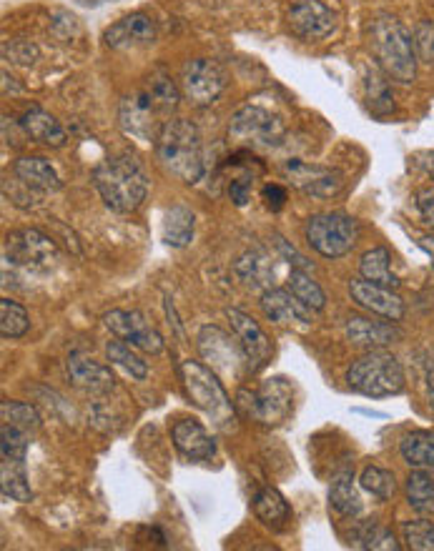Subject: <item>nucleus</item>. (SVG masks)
<instances>
[{"label":"nucleus","mask_w":434,"mask_h":551,"mask_svg":"<svg viewBox=\"0 0 434 551\" xmlns=\"http://www.w3.org/2000/svg\"><path fill=\"white\" fill-rule=\"evenodd\" d=\"M93 183L103 203L116 213H133L149 193V176L131 153H118L98 163L93 171Z\"/></svg>","instance_id":"1"},{"label":"nucleus","mask_w":434,"mask_h":551,"mask_svg":"<svg viewBox=\"0 0 434 551\" xmlns=\"http://www.w3.org/2000/svg\"><path fill=\"white\" fill-rule=\"evenodd\" d=\"M156 161L166 173L184 183H199L204 176V146L196 126L186 118H171L154 141Z\"/></svg>","instance_id":"2"},{"label":"nucleus","mask_w":434,"mask_h":551,"mask_svg":"<svg viewBox=\"0 0 434 551\" xmlns=\"http://www.w3.org/2000/svg\"><path fill=\"white\" fill-rule=\"evenodd\" d=\"M369 48L384 76L399 83L417 78V51L414 38L394 16H377L369 23Z\"/></svg>","instance_id":"3"},{"label":"nucleus","mask_w":434,"mask_h":551,"mask_svg":"<svg viewBox=\"0 0 434 551\" xmlns=\"http://www.w3.org/2000/svg\"><path fill=\"white\" fill-rule=\"evenodd\" d=\"M347 384L349 389L369 399H384V396L402 394L407 379L397 356L384 349H374L349 366Z\"/></svg>","instance_id":"4"},{"label":"nucleus","mask_w":434,"mask_h":551,"mask_svg":"<svg viewBox=\"0 0 434 551\" xmlns=\"http://www.w3.org/2000/svg\"><path fill=\"white\" fill-rule=\"evenodd\" d=\"M181 381H184L186 396L196 409L209 414L219 429L234 421V409H231V399L226 396L224 386H221L219 376L201 361H184L181 364Z\"/></svg>","instance_id":"5"},{"label":"nucleus","mask_w":434,"mask_h":551,"mask_svg":"<svg viewBox=\"0 0 434 551\" xmlns=\"http://www.w3.org/2000/svg\"><path fill=\"white\" fill-rule=\"evenodd\" d=\"M196 346H199V354L206 366L221 379L239 381L246 371H251L241 341L236 339V334H226L219 326H201Z\"/></svg>","instance_id":"6"},{"label":"nucleus","mask_w":434,"mask_h":551,"mask_svg":"<svg viewBox=\"0 0 434 551\" xmlns=\"http://www.w3.org/2000/svg\"><path fill=\"white\" fill-rule=\"evenodd\" d=\"M307 243L324 258H342L357 246L359 223L347 213H317L304 228Z\"/></svg>","instance_id":"7"},{"label":"nucleus","mask_w":434,"mask_h":551,"mask_svg":"<svg viewBox=\"0 0 434 551\" xmlns=\"http://www.w3.org/2000/svg\"><path fill=\"white\" fill-rule=\"evenodd\" d=\"M292 401V386L284 379H269L256 391L241 389L236 394V409L246 419H254L264 426H279L292 414Z\"/></svg>","instance_id":"8"},{"label":"nucleus","mask_w":434,"mask_h":551,"mask_svg":"<svg viewBox=\"0 0 434 551\" xmlns=\"http://www.w3.org/2000/svg\"><path fill=\"white\" fill-rule=\"evenodd\" d=\"M284 123L279 116L261 106H244L231 116L229 138L239 146L271 148L284 141Z\"/></svg>","instance_id":"9"},{"label":"nucleus","mask_w":434,"mask_h":551,"mask_svg":"<svg viewBox=\"0 0 434 551\" xmlns=\"http://www.w3.org/2000/svg\"><path fill=\"white\" fill-rule=\"evenodd\" d=\"M3 253H6V261L28 268V271H51L58 263L56 241L38 228H21V231L8 233Z\"/></svg>","instance_id":"10"},{"label":"nucleus","mask_w":434,"mask_h":551,"mask_svg":"<svg viewBox=\"0 0 434 551\" xmlns=\"http://www.w3.org/2000/svg\"><path fill=\"white\" fill-rule=\"evenodd\" d=\"M181 93L191 106H211L226 88V73L209 58H191L181 68Z\"/></svg>","instance_id":"11"},{"label":"nucleus","mask_w":434,"mask_h":551,"mask_svg":"<svg viewBox=\"0 0 434 551\" xmlns=\"http://www.w3.org/2000/svg\"><path fill=\"white\" fill-rule=\"evenodd\" d=\"M103 324L116 339L126 341L133 349L143 351V354H161L164 351V336L146 321L141 311H108L103 316Z\"/></svg>","instance_id":"12"},{"label":"nucleus","mask_w":434,"mask_h":551,"mask_svg":"<svg viewBox=\"0 0 434 551\" xmlns=\"http://www.w3.org/2000/svg\"><path fill=\"white\" fill-rule=\"evenodd\" d=\"M284 176L302 193L314 198H332L344 188V173L332 166H319L292 158L284 163Z\"/></svg>","instance_id":"13"},{"label":"nucleus","mask_w":434,"mask_h":551,"mask_svg":"<svg viewBox=\"0 0 434 551\" xmlns=\"http://www.w3.org/2000/svg\"><path fill=\"white\" fill-rule=\"evenodd\" d=\"M349 296H352L354 304L359 309L369 311L374 316H382L384 321H399L404 319L407 314V306H404L402 296L397 294L394 289H387V286L372 284L367 279H352L349 281Z\"/></svg>","instance_id":"14"},{"label":"nucleus","mask_w":434,"mask_h":551,"mask_svg":"<svg viewBox=\"0 0 434 551\" xmlns=\"http://www.w3.org/2000/svg\"><path fill=\"white\" fill-rule=\"evenodd\" d=\"M161 116L154 108V103L146 98V93L136 91L133 96H126L118 108V121L126 136L138 138V141H156L164 121H159Z\"/></svg>","instance_id":"15"},{"label":"nucleus","mask_w":434,"mask_h":551,"mask_svg":"<svg viewBox=\"0 0 434 551\" xmlns=\"http://www.w3.org/2000/svg\"><path fill=\"white\" fill-rule=\"evenodd\" d=\"M286 21L294 36L302 41H322L337 28V13L324 6L322 0H299L297 6H292Z\"/></svg>","instance_id":"16"},{"label":"nucleus","mask_w":434,"mask_h":551,"mask_svg":"<svg viewBox=\"0 0 434 551\" xmlns=\"http://www.w3.org/2000/svg\"><path fill=\"white\" fill-rule=\"evenodd\" d=\"M261 311H264L266 319L279 326H299V329H309L312 326V309H307L292 291H264L261 294Z\"/></svg>","instance_id":"17"},{"label":"nucleus","mask_w":434,"mask_h":551,"mask_svg":"<svg viewBox=\"0 0 434 551\" xmlns=\"http://www.w3.org/2000/svg\"><path fill=\"white\" fill-rule=\"evenodd\" d=\"M103 41H106L108 48H116V51L151 46L156 41V23L146 13H131V16L113 23L103 36Z\"/></svg>","instance_id":"18"},{"label":"nucleus","mask_w":434,"mask_h":551,"mask_svg":"<svg viewBox=\"0 0 434 551\" xmlns=\"http://www.w3.org/2000/svg\"><path fill=\"white\" fill-rule=\"evenodd\" d=\"M226 319L231 321V329H234L236 339L241 341L246 351V359H249V369L259 371L264 369L266 361L271 356V344L266 339V334L261 331V326L251 319L249 314L239 309H229L226 311Z\"/></svg>","instance_id":"19"},{"label":"nucleus","mask_w":434,"mask_h":551,"mask_svg":"<svg viewBox=\"0 0 434 551\" xmlns=\"http://www.w3.org/2000/svg\"><path fill=\"white\" fill-rule=\"evenodd\" d=\"M344 334H347L349 344L367 351L384 349V346L402 339V331L397 329L394 321H387V324H384V321H372V319H364V316H352V319H347Z\"/></svg>","instance_id":"20"},{"label":"nucleus","mask_w":434,"mask_h":551,"mask_svg":"<svg viewBox=\"0 0 434 551\" xmlns=\"http://www.w3.org/2000/svg\"><path fill=\"white\" fill-rule=\"evenodd\" d=\"M68 379L78 386V389L88 391V394H108L116 386L111 369L108 366L96 364L93 359H88L86 354H71L66 361Z\"/></svg>","instance_id":"21"},{"label":"nucleus","mask_w":434,"mask_h":551,"mask_svg":"<svg viewBox=\"0 0 434 551\" xmlns=\"http://www.w3.org/2000/svg\"><path fill=\"white\" fill-rule=\"evenodd\" d=\"M171 439H174L176 449L191 461H209L216 454L214 439L196 419L176 421L174 429H171Z\"/></svg>","instance_id":"22"},{"label":"nucleus","mask_w":434,"mask_h":551,"mask_svg":"<svg viewBox=\"0 0 434 551\" xmlns=\"http://www.w3.org/2000/svg\"><path fill=\"white\" fill-rule=\"evenodd\" d=\"M18 126H21V131L26 133L31 141L43 143V146L61 148L63 143H66V131H63L61 123H58L51 113H46L38 106L28 108L21 116V121H18Z\"/></svg>","instance_id":"23"},{"label":"nucleus","mask_w":434,"mask_h":551,"mask_svg":"<svg viewBox=\"0 0 434 551\" xmlns=\"http://www.w3.org/2000/svg\"><path fill=\"white\" fill-rule=\"evenodd\" d=\"M13 173L21 178L26 186H31L38 193H51L61 188V178H58L56 168L41 156H23L13 163Z\"/></svg>","instance_id":"24"},{"label":"nucleus","mask_w":434,"mask_h":551,"mask_svg":"<svg viewBox=\"0 0 434 551\" xmlns=\"http://www.w3.org/2000/svg\"><path fill=\"white\" fill-rule=\"evenodd\" d=\"M236 276L241 279V284L249 286V289H261L269 291L271 281H274V266H271V258L264 251H249L234 263Z\"/></svg>","instance_id":"25"},{"label":"nucleus","mask_w":434,"mask_h":551,"mask_svg":"<svg viewBox=\"0 0 434 551\" xmlns=\"http://www.w3.org/2000/svg\"><path fill=\"white\" fill-rule=\"evenodd\" d=\"M141 91L146 93V98H149L151 103H154L156 111L161 113V116H171V113L179 108L181 101V86H176L174 81H171V76H166L164 71H154L146 81H143Z\"/></svg>","instance_id":"26"},{"label":"nucleus","mask_w":434,"mask_h":551,"mask_svg":"<svg viewBox=\"0 0 434 551\" xmlns=\"http://www.w3.org/2000/svg\"><path fill=\"white\" fill-rule=\"evenodd\" d=\"M399 454L412 469H432L434 466V431L414 429L404 434Z\"/></svg>","instance_id":"27"},{"label":"nucleus","mask_w":434,"mask_h":551,"mask_svg":"<svg viewBox=\"0 0 434 551\" xmlns=\"http://www.w3.org/2000/svg\"><path fill=\"white\" fill-rule=\"evenodd\" d=\"M0 491L11 501H21L28 504L33 499V489L28 484L26 461L18 459H3L0 461Z\"/></svg>","instance_id":"28"},{"label":"nucleus","mask_w":434,"mask_h":551,"mask_svg":"<svg viewBox=\"0 0 434 551\" xmlns=\"http://www.w3.org/2000/svg\"><path fill=\"white\" fill-rule=\"evenodd\" d=\"M359 273H362V279L387 286V289H397L399 286V279L392 273V253L384 246L369 248L364 253L362 261H359Z\"/></svg>","instance_id":"29"},{"label":"nucleus","mask_w":434,"mask_h":551,"mask_svg":"<svg viewBox=\"0 0 434 551\" xmlns=\"http://www.w3.org/2000/svg\"><path fill=\"white\" fill-rule=\"evenodd\" d=\"M194 226V211L186 206H174L166 211L164 223H161V236H164V243H169V246L184 248L194 238Z\"/></svg>","instance_id":"30"},{"label":"nucleus","mask_w":434,"mask_h":551,"mask_svg":"<svg viewBox=\"0 0 434 551\" xmlns=\"http://www.w3.org/2000/svg\"><path fill=\"white\" fill-rule=\"evenodd\" d=\"M329 501H332L334 511L347 519L362 514V496H359L357 484H354L352 471H342V474L334 476L332 486H329Z\"/></svg>","instance_id":"31"},{"label":"nucleus","mask_w":434,"mask_h":551,"mask_svg":"<svg viewBox=\"0 0 434 551\" xmlns=\"http://www.w3.org/2000/svg\"><path fill=\"white\" fill-rule=\"evenodd\" d=\"M404 491H407L409 509L417 511L419 516L434 514V476L429 474V469H412Z\"/></svg>","instance_id":"32"},{"label":"nucleus","mask_w":434,"mask_h":551,"mask_svg":"<svg viewBox=\"0 0 434 551\" xmlns=\"http://www.w3.org/2000/svg\"><path fill=\"white\" fill-rule=\"evenodd\" d=\"M254 514L271 529H281L289 521V516H292V509H289V504H286V499L279 491L266 486V489H261L254 496Z\"/></svg>","instance_id":"33"},{"label":"nucleus","mask_w":434,"mask_h":551,"mask_svg":"<svg viewBox=\"0 0 434 551\" xmlns=\"http://www.w3.org/2000/svg\"><path fill=\"white\" fill-rule=\"evenodd\" d=\"M289 291L312 311H322L327 306V296H324L322 286L307 271H302V268H292L289 271Z\"/></svg>","instance_id":"34"},{"label":"nucleus","mask_w":434,"mask_h":551,"mask_svg":"<svg viewBox=\"0 0 434 551\" xmlns=\"http://www.w3.org/2000/svg\"><path fill=\"white\" fill-rule=\"evenodd\" d=\"M106 356H108V361H111V364L121 366V369L126 371V374L131 376V379L143 381V379H146V376H149V366H146V361L138 359V356L133 354L131 346H128L126 341H121V339L108 341V344H106Z\"/></svg>","instance_id":"35"},{"label":"nucleus","mask_w":434,"mask_h":551,"mask_svg":"<svg viewBox=\"0 0 434 551\" xmlns=\"http://www.w3.org/2000/svg\"><path fill=\"white\" fill-rule=\"evenodd\" d=\"M354 546H359V549H382V551H399L402 546H399L397 536L392 534V531L387 529V526L382 524H374V521H369V524L359 526V531L354 534Z\"/></svg>","instance_id":"36"},{"label":"nucleus","mask_w":434,"mask_h":551,"mask_svg":"<svg viewBox=\"0 0 434 551\" xmlns=\"http://www.w3.org/2000/svg\"><path fill=\"white\" fill-rule=\"evenodd\" d=\"M0 416H3V424L16 426V429L26 431V434L41 429V416H38L36 406L23 404V401H3L0 404Z\"/></svg>","instance_id":"37"},{"label":"nucleus","mask_w":434,"mask_h":551,"mask_svg":"<svg viewBox=\"0 0 434 551\" xmlns=\"http://www.w3.org/2000/svg\"><path fill=\"white\" fill-rule=\"evenodd\" d=\"M31 326L28 311L11 299L0 301V334L3 339H21Z\"/></svg>","instance_id":"38"},{"label":"nucleus","mask_w":434,"mask_h":551,"mask_svg":"<svg viewBox=\"0 0 434 551\" xmlns=\"http://www.w3.org/2000/svg\"><path fill=\"white\" fill-rule=\"evenodd\" d=\"M359 484L377 499H392L394 491H397V481H394L392 471L379 469V466H367L359 476Z\"/></svg>","instance_id":"39"},{"label":"nucleus","mask_w":434,"mask_h":551,"mask_svg":"<svg viewBox=\"0 0 434 551\" xmlns=\"http://www.w3.org/2000/svg\"><path fill=\"white\" fill-rule=\"evenodd\" d=\"M28 444H31V434L16 429V426H0V456H3V459L26 461Z\"/></svg>","instance_id":"40"},{"label":"nucleus","mask_w":434,"mask_h":551,"mask_svg":"<svg viewBox=\"0 0 434 551\" xmlns=\"http://www.w3.org/2000/svg\"><path fill=\"white\" fill-rule=\"evenodd\" d=\"M364 88H367L369 108H372L377 116L392 111L394 108L392 93H389V86H387V81H384V76H379L377 71H369L367 76H364Z\"/></svg>","instance_id":"41"},{"label":"nucleus","mask_w":434,"mask_h":551,"mask_svg":"<svg viewBox=\"0 0 434 551\" xmlns=\"http://www.w3.org/2000/svg\"><path fill=\"white\" fill-rule=\"evenodd\" d=\"M402 536L409 549L414 551H434V524L432 521H404Z\"/></svg>","instance_id":"42"},{"label":"nucleus","mask_w":434,"mask_h":551,"mask_svg":"<svg viewBox=\"0 0 434 551\" xmlns=\"http://www.w3.org/2000/svg\"><path fill=\"white\" fill-rule=\"evenodd\" d=\"M414 51L417 58L424 63H434V23L432 21H419L414 26Z\"/></svg>","instance_id":"43"},{"label":"nucleus","mask_w":434,"mask_h":551,"mask_svg":"<svg viewBox=\"0 0 434 551\" xmlns=\"http://www.w3.org/2000/svg\"><path fill=\"white\" fill-rule=\"evenodd\" d=\"M276 248H279V253L286 258V263H289L292 268H302V271H309V268H312V263H309L307 258L297 251V248L289 246V243H286L281 236H276Z\"/></svg>","instance_id":"44"},{"label":"nucleus","mask_w":434,"mask_h":551,"mask_svg":"<svg viewBox=\"0 0 434 551\" xmlns=\"http://www.w3.org/2000/svg\"><path fill=\"white\" fill-rule=\"evenodd\" d=\"M251 183L254 181H251L249 176H241V178H236V181L229 183V196L236 206H246V203H249Z\"/></svg>","instance_id":"45"},{"label":"nucleus","mask_w":434,"mask_h":551,"mask_svg":"<svg viewBox=\"0 0 434 551\" xmlns=\"http://www.w3.org/2000/svg\"><path fill=\"white\" fill-rule=\"evenodd\" d=\"M261 198H264L266 208H271V211H281L286 203V191L279 186V183H269V186H264V191H261Z\"/></svg>","instance_id":"46"},{"label":"nucleus","mask_w":434,"mask_h":551,"mask_svg":"<svg viewBox=\"0 0 434 551\" xmlns=\"http://www.w3.org/2000/svg\"><path fill=\"white\" fill-rule=\"evenodd\" d=\"M417 208L422 213V221L434 228V191H422L417 196Z\"/></svg>","instance_id":"47"},{"label":"nucleus","mask_w":434,"mask_h":551,"mask_svg":"<svg viewBox=\"0 0 434 551\" xmlns=\"http://www.w3.org/2000/svg\"><path fill=\"white\" fill-rule=\"evenodd\" d=\"M427 394H429V406L434 411V361L427 364Z\"/></svg>","instance_id":"48"},{"label":"nucleus","mask_w":434,"mask_h":551,"mask_svg":"<svg viewBox=\"0 0 434 551\" xmlns=\"http://www.w3.org/2000/svg\"><path fill=\"white\" fill-rule=\"evenodd\" d=\"M419 246L429 253V258H432V266H434V236H422L419 238Z\"/></svg>","instance_id":"49"}]
</instances>
